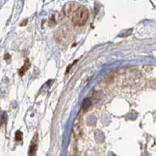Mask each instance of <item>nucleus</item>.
<instances>
[{"instance_id":"nucleus-1","label":"nucleus","mask_w":156,"mask_h":156,"mask_svg":"<svg viewBox=\"0 0 156 156\" xmlns=\"http://www.w3.org/2000/svg\"><path fill=\"white\" fill-rule=\"evenodd\" d=\"M89 11L85 7H78L73 14V23L75 26H82L88 21Z\"/></svg>"},{"instance_id":"nucleus-3","label":"nucleus","mask_w":156,"mask_h":156,"mask_svg":"<svg viewBox=\"0 0 156 156\" xmlns=\"http://www.w3.org/2000/svg\"><path fill=\"white\" fill-rule=\"evenodd\" d=\"M27 69H29V65H27V61H26L25 65L23 66V68L20 70V75H23V73H24V71H25Z\"/></svg>"},{"instance_id":"nucleus-2","label":"nucleus","mask_w":156,"mask_h":156,"mask_svg":"<svg viewBox=\"0 0 156 156\" xmlns=\"http://www.w3.org/2000/svg\"><path fill=\"white\" fill-rule=\"evenodd\" d=\"M37 139V137H34V140L32 142V145L30 147V151H29V153H30V156H34L35 153H36V149H37V144H35V140Z\"/></svg>"},{"instance_id":"nucleus-4","label":"nucleus","mask_w":156,"mask_h":156,"mask_svg":"<svg viewBox=\"0 0 156 156\" xmlns=\"http://www.w3.org/2000/svg\"><path fill=\"white\" fill-rule=\"evenodd\" d=\"M21 138H22V133H21L20 131H16V141L21 140Z\"/></svg>"}]
</instances>
